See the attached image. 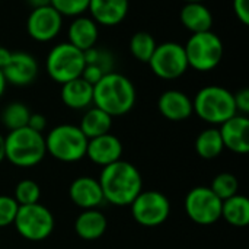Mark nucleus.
<instances>
[{"label": "nucleus", "mask_w": 249, "mask_h": 249, "mask_svg": "<svg viewBox=\"0 0 249 249\" xmlns=\"http://www.w3.org/2000/svg\"><path fill=\"white\" fill-rule=\"evenodd\" d=\"M107 73L102 70V69H99V67H96V66H92V64H85V69H83V71H82V79H85L88 83H90L92 86H95L104 76H105Z\"/></svg>", "instance_id": "33"}, {"label": "nucleus", "mask_w": 249, "mask_h": 249, "mask_svg": "<svg viewBox=\"0 0 249 249\" xmlns=\"http://www.w3.org/2000/svg\"><path fill=\"white\" fill-rule=\"evenodd\" d=\"M210 190L222 200H228L233 196L238 194V190H239V182L236 179V177L233 174H229V172H222L219 175L214 177V179L212 181V185H210Z\"/></svg>", "instance_id": "28"}, {"label": "nucleus", "mask_w": 249, "mask_h": 249, "mask_svg": "<svg viewBox=\"0 0 249 249\" xmlns=\"http://www.w3.org/2000/svg\"><path fill=\"white\" fill-rule=\"evenodd\" d=\"M158 108L160 114L169 121H184L190 118L193 111V99L177 89L165 90L158 101Z\"/></svg>", "instance_id": "17"}, {"label": "nucleus", "mask_w": 249, "mask_h": 249, "mask_svg": "<svg viewBox=\"0 0 249 249\" xmlns=\"http://www.w3.org/2000/svg\"><path fill=\"white\" fill-rule=\"evenodd\" d=\"M133 219L144 228H156L163 225L171 214L169 198L155 190L142 191L130 204Z\"/></svg>", "instance_id": "9"}, {"label": "nucleus", "mask_w": 249, "mask_h": 249, "mask_svg": "<svg viewBox=\"0 0 249 249\" xmlns=\"http://www.w3.org/2000/svg\"><path fill=\"white\" fill-rule=\"evenodd\" d=\"M98 181L104 200L118 207L130 206L143 191L142 174L133 163L123 159L104 166Z\"/></svg>", "instance_id": "1"}, {"label": "nucleus", "mask_w": 249, "mask_h": 249, "mask_svg": "<svg viewBox=\"0 0 249 249\" xmlns=\"http://www.w3.org/2000/svg\"><path fill=\"white\" fill-rule=\"evenodd\" d=\"M12 53H13V51L7 50V48H4V47H0V70H3V69L7 66V63L10 61Z\"/></svg>", "instance_id": "37"}, {"label": "nucleus", "mask_w": 249, "mask_h": 249, "mask_svg": "<svg viewBox=\"0 0 249 249\" xmlns=\"http://www.w3.org/2000/svg\"><path fill=\"white\" fill-rule=\"evenodd\" d=\"M13 225L23 239L39 242L53 233L55 222L53 213L45 206L36 203L19 206Z\"/></svg>", "instance_id": "8"}, {"label": "nucleus", "mask_w": 249, "mask_h": 249, "mask_svg": "<svg viewBox=\"0 0 249 249\" xmlns=\"http://www.w3.org/2000/svg\"><path fill=\"white\" fill-rule=\"evenodd\" d=\"M26 127H29L31 130H34L36 133H42L47 127V118L42 114H31Z\"/></svg>", "instance_id": "36"}, {"label": "nucleus", "mask_w": 249, "mask_h": 249, "mask_svg": "<svg viewBox=\"0 0 249 249\" xmlns=\"http://www.w3.org/2000/svg\"><path fill=\"white\" fill-rule=\"evenodd\" d=\"M31 114L32 112L29 111V108L25 104H22V102H10L1 111L0 120H1L3 125L9 131H13V130H19V128L26 127Z\"/></svg>", "instance_id": "26"}, {"label": "nucleus", "mask_w": 249, "mask_h": 249, "mask_svg": "<svg viewBox=\"0 0 249 249\" xmlns=\"http://www.w3.org/2000/svg\"><path fill=\"white\" fill-rule=\"evenodd\" d=\"M86 156L96 165L99 166H108L117 160L121 159L123 156V143L121 140L108 133L95 139H90L88 142V149H86Z\"/></svg>", "instance_id": "15"}, {"label": "nucleus", "mask_w": 249, "mask_h": 249, "mask_svg": "<svg viewBox=\"0 0 249 249\" xmlns=\"http://www.w3.org/2000/svg\"><path fill=\"white\" fill-rule=\"evenodd\" d=\"M83 69V51H80L70 42H60L54 45L45 60V70L48 76L60 85L80 77Z\"/></svg>", "instance_id": "7"}, {"label": "nucleus", "mask_w": 249, "mask_h": 249, "mask_svg": "<svg viewBox=\"0 0 249 249\" xmlns=\"http://www.w3.org/2000/svg\"><path fill=\"white\" fill-rule=\"evenodd\" d=\"M222 217L235 228L249 225V200L245 196L236 194L222 203Z\"/></svg>", "instance_id": "24"}, {"label": "nucleus", "mask_w": 249, "mask_h": 249, "mask_svg": "<svg viewBox=\"0 0 249 249\" xmlns=\"http://www.w3.org/2000/svg\"><path fill=\"white\" fill-rule=\"evenodd\" d=\"M107 226L108 220L98 209L83 210L74 222V231L83 241H96L102 238Z\"/></svg>", "instance_id": "21"}, {"label": "nucleus", "mask_w": 249, "mask_h": 249, "mask_svg": "<svg viewBox=\"0 0 249 249\" xmlns=\"http://www.w3.org/2000/svg\"><path fill=\"white\" fill-rule=\"evenodd\" d=\"M185 3H204V0H184Z\"/></svg>", "instance_id": "41"}, {"label": "nucleus", "mask_w": 249, "mask_h": 249, "mask_svg": "<svg viewBox=\"0 0 249 249\" xmlns=\"http://www.w3.org/2000/svg\"><path fill=\"white\" fill-rule=\"evenodd\" d=\"M88 139L80 131L79 125L60 124L54 127L45 137V149L54 159L73 163L86 156Z\"/></svg>", "instance_id": "5"}, {"label": "nucleus", "mask_w": 249, "mask_h": 249, "mask_svg": "<svg viewBox=\"0 0 249 249\" xmlns=\"http://www.w3.org/2000/svg\"><path fill=\"white\" fill-rule=\"evenodd\" d=\"M63 28V16L53 7L44 6L32 9L26 20V29L32 39L38 42L53 41Z\"/></svg>", "instance_id": "12"}, {"label": "nucleus", "mask_w": 249, "mask_h": 249, "mask_svg": "<svg viewBox=\"0 0 249 249\" xmlns=\"http://www.w3.org/2000/svg\"><path fill=\"white\" fill-rule=\"evenodd\" d=\"M232 6L239 22H242L244 25H249V0H233Z\"/></svg>", "instance_id": "35"}, {"label": "nucleus", "mask_w": 249, "mask_h": 249, "mask_svg": "<svg viewBox=\"0 0 249 249\" xmlns=\"http://www.w3.org/2000/svg\"><path fill=\"white\" fill-rule=\"evenodd\" d=\"M45 153V137L29 127L9 131L4 137V159L15 166H35L44 159Z\"/></svg>", "instance_id": "3"}, {"label": "nucleus", "mask_w": 249, "mask_h": 249, "mask_svg": "<svg viewBox=\"0 0 249 249\" xmlns=\"http://www.w3.org/2000/svg\"><path fill=\"white\" fill-rule=\"evenodd\" d=\"M179 19L191 34L212 31L213 26V15L204 3H185L179 12Z\"/></svg>", "instance_id": "22"}, {"label": "nucleus", "mask_w": 249, "mask_h": 249, "mask_svg": "<svg viewBox=\"0 0 249 249\" xmlns=\"http://www.w3.org/2000/svg\"><path fill=\"white\" fill-rule=\"evenodd\" d=\"M223 140L219 128L210 127L203 130L196 139V152L201 159L212 160L220 156L223 152Z\"/></svg>", "instance_id": "25"}, {"label": "nucleus", "mask_w": 249, "mask_h": 249, "mask_svg": "<svg viewBox=\"0 0 249 249\" xmlns=\"http://www.w3.org/2000/svg\"><path fill=\"white\" fill-rule=\"evenodd\" d=\"M90 18L102 26L120 25L128 12V0H89Z\"/></svg>", "instance_id": "18"}, {"label": "nucleus", "mask_w": 249, "mask_h": 249, "mask_svg": "<svg viewBox=\"0 0 249 249\" xmlns=\"http://www.w3.org/2000/svg\"><path fill=\"white\" fill-rule=\"evenodd\" d=\"M4 160V136L0 133V162Z\"/></svg>", "instance_id": "40"}, {"label": "nucleus", "mask_w": 249, "mask_h": 249, "mask_svg": "<svg viewBox=\"0 0 249 249\" xmlns=\"http://www.w3.org/2000/svg\"><path fill=\"white\" fill-rule=\"evenodd\" d=\"M147 64L153 74L163 80H175L188 70L184 45L174 41L158 44Z\"/></svg>", "instance_id": "10"}, {"label": "nucleus", "mask_w": 249, "mask_h": 249, "mask_svg": "<svg viewBox=\"0 0 249 249\" xmlns=\"http://www.w3.org/2000/svg\"><path fill=\"white\" fill-rule=\"evenodd\" d=\"M156 39L152 34L146 31H139L130 39V53L136 60L142 63H149L150 57L156 50Z\"/></svg>", "instance_id": "27"}, {"label": "nucleus", "mask_w": 249, "mask_h": 249, "mask_svg": "<svg viewBox=\"0 0 249 249\" xmlns=\"http://www.w3.org/2000/svg\"><path fill=\"white\" fill-rule=\"evenodd\" d=\"M188 67L196 71H212L214 70L225 53L223 42L217 34L213 31L191 34L187 44L184 45Z\"/></svg>", "instance_id": "6"}, {"label": "nucleus", "mask_w": 249, "mask_h": 249, "mask_svg": "<svg viewBox=\"0 0 249 249\" xmlns=\"http://www.w3.org/2000/svg\"><path fill=\"white\" fill-rule=\"evenodd\" d=\"M1 71L6 83L13 86H28L38 76V61L29 53L15 51L12 53L10 61Z\"/></svg>", "instance_id": "13"}, {"label": "nucleus", "mask_w": 249, "mask_h": 249, "mask_svg": "<svg viewBox=\"0 0 249 249\" xmlns=\"http://www.w3.org/2000/svg\"><path fill=\"white\" fill-rule=\"evenodd\" d=\"M222 200L210 187H196L188 191L184 207L187 216L197 225L209 226L222 217Z\"/></svg>", "instance_id": "11"}, {"label": "nucleus", "mask_w": 249, "mask_h": 249, "mask_svg": "<svg viewBox=\"0 0 249 249\" xmlns=\"http://www.w3.org/2000/svg\"><path fill=\"white\" fill-rule=\"evenodd\" d=\"M70 200L83 210L98 209L105 200L99 185V181L92 177L76 178L69 188Z\"/></svg>", "instance_id": "16"}, {"label": "nucleus", "mask_w": 249, "mask_h": 249, "mask_svg": "<svg viewBox=\"0 0 249 249\" xmlns=\"http://www.w3.org/2000/svg\"><path fill=\"white\" fill-rule=\"evenodd\" d=\"M136 88L133 82L117 71L107 73L93 86V104L108 115L121 117L128 114L136 104Z\"/></svg>", "instance_id": "2"}, {"label": "nucleus", "mask_w": 249, "mask_h": 249, "mask_svg": "<svg viewBox=\"0 0 249 249\" xmlns=\"http://www.w3.org/2000/svg\"><path fill=\"white\" fill-rule=\"evenodd\" d=\"M13 198L19 206H29L36 204L41 198V188L32 179H22L15 187Z\"/></svg>", "instance_id": "29"}, {"label": "nucleus", "mask_w": 249, "mask_h": 249, "mask_svg": "<svg viewBox=\"0 0 249 249\" xmlns=\"http://www.w3.org/2000/svg\"><path fill=\"white\" fill-rule=\"evenodd\" d=\"M51 6L61 16L76 18L88 10L89 0H51Z\"/></svg>", "instance_id": "31"}, {"label": "nucleus", "mask_w": 249, "mask_h": 249, "mask_svg": "<svg viewBox=\"0 0 249 249\" xmlns=\"http://www.w3.org/2000/svg\"><path fill=\"white\" fill-rule=\"evenodd\" d=\"M28 4L32 7V9H36V7H44V6H51V0H26Z\"/></svg>", "instance_id": "38"}, {"label": "nucleus", "mask_w": 249, "mask_h": 249, "mask_svg": "<svg viewBox=\"0 0 249 249\" xmlns=\"http://www.w3.org/2000/svg\"><path fill=\"white\" fill-rule=\"evenodd\" d=\"M193 111L203 121L222 125L225 121L238 114L233 93L217 85L201 88L193 99Z\"/></svg>", "instance_id": "4"}, {"label": "nucleus", "mask_w": 249, "mask_h": 249, "mask_svg": "<svg viewBox=\"0 0 249 249\" xmlns=\"http://www.w3.org/2000/svg\"><path fill=\"white\" fill-rule=\"evenodd\" d=\"M223 146L235 153L245 155L249 152V120L247 115L236 114L225 121L220 128Z\"/></svg>", "instance_id": "14"}, {"label": "nucleus", "mask_w": 249, "mask_h": 249, "mask_svg": "<svg viewBox=\"0 0 249 249\" xmlns=\"http://www.w3.org/2000/svg\"><path fill=\"white\" fill-rule=\"evenodd\" d=\"M6 86H7L6 79H4V76H3V71L0 70V98L3 96V93H4V90H6Z\"/></svg>", "instance_id": "39"}, {"label": "nucleus", "mask_w": 249, "mask_h": 249, "mask_svg": "<svg viewBox=\"0 0 249 249\" xmlns=\"http://www.w3.org/2000/svg\"><path fill=\"white\" fill-rule=\"evenodd\" d=\"M112 127V117L104 112L102 109L93 107L89 108L80 120V131L86 136L88 140L108 134Z\"/></svg>", "instance_id": "23"}, {"label": "nucleus", "mask_w": 249, "mask_h": 249, "mask_svg": "<svg viewBox=\"0 0 249 249\" xmlns=\"http://www.w3.org/2000/svg\"><path fill=\"white\" fill-rule=\"evenodd\" d=\"M83 57H85V64L96 66V67L102 69L105 73L114 71L112 70V67H114V57L107 50L96 48V45H95V47L83 51Z\"/></svg>", "instance_id": "30"}, {"label": "nucleus", "mask_w": 249, "mask_h": 249, "mask_svg": "<svg viewBox=\"0 0 249 249\" xmlns=\"http://www.w3.org/2000/svg\"><path fill=\"white\" fill-rule=\"evenodd\" d=\"M233 99H235L236 111L241 112L242 115H247L249 112V89L244 88L238 90L236 93H233Z\"/></svg>", "instance_id": "34"}, {"label": "nucleus", "mask_w": 249, "mask_h": 249, "mask_svg": "<svg viewBox=\"0 0 249 249\" xmlns=\"http://www.w3.org/2000/svg\"><path fill=\"white\" fill-rule=\"evenodd\" d=\"M67 36V42H70L80 51H86L96 45L99 38V25L89 16H76L69 25Z\"/></svg>", "instance_id": "19"}, {"label": "nucleus", "mask_w": 249, "mask_h": 249, "mask_svg": "<svg viewBox=\"0 0 249 249\" xmlns=\"http://www.w3.org/2000/svg\"><path fill=\"white\" fill-rule=\"evenodd\" d=\"M61 101L71 109H85L93 104V86L77 77L61 85Z\"/></svg>", "instance_id": "20"}, {"label": "nucleus", "mask_w": 249, "mask_h": 249, "mask_svg": "<svg viewBox=\"0 0 249 249\" xmlns=\"http://www.w3.org/2000/svg\"><path fill=\"white\" fill-rule=\"evenodd\" d=\"M18 209H19V204L16 203L13 197L0 196V228L13 225Z\"/></svg>", "instance_id": "32"}]
</instances>
